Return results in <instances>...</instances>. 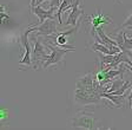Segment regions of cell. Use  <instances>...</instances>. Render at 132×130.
<instances>
[{
  "label": "cell",
  "instance_id": "obj_2",
  "mask_svg": "<svg viewBox=\"0 0 132 130\" xmlns=\"http://www.w3.org/2000/svg\"><path fill=\"white\" fill-rule=\"evenodd\" d=\"M100 100H102V96L97 91H87L79 88H76L74 90V101L79 105L99 104Z\"/></svg>",
  "mask_w": 132,
  "mask_h": 130
},
{
  "label": "cell",
  "instance_id": "obj_1",
  "mask_svg": "<svg viewBox=\"0 0 132 130\" xmlns=\"http://www.w3.org/2000/svg\"><path fill=\"white\" fill-rule=\"evenodd\" d=\"M31 40L34 43L33 49H32L33 69H37V67H39V66L43 67V64L45 63V60H46L47 57H48V55H47V49H48V47L43 44L38 39V37L34 36V34L31 37Z\"/></svg>",
  "mask_w": 132,
  "mask_h": 130
},
{
  "label": "cell",
  "instance_id": "obj_15",
  "mask_svg": "<svg viewBox=\"0 0 132 130\" xmlns=\"http://www.w3.org/2000/svg\"><path fill=\"white\" fill-rule=\"evenodd\" d=\"M36 6H37V0H31V12L36 9Z\"/></svg>",
  "mask_w": 132,
  "mask_h": 130
},
{
  "label": "cell",
  "instance_id": "obj_3",
  "mask_svg": "<svg viewBox=\"0 0 132 130\" xmlns=\"http://www.w3.org/2000/svg\"><path fill=\"white\" fill-rule=\"evenodd\" d=\"M47 47H48V50H51V53L48 55L47 59L45 60V63L43 64V67L44 69H47L50 65H57V64L61 63L63 62V58L64 56L66 55L67 52H71V49H61V47H58V46H54V45L50 44V43H45Z\"/></svg>",
  "mask_w": 132,
  "mask_h": 130
},
{
  "label": "cell",
  "instance_id": "obj_4",
  "mask_svg": "<svg viewBox=\"0 0 132 130\" xmlns=\"http://www.w3.org/2000/svg\"><path fill=\"white\" fill-rule=\"evenodd\" d=\"M96 119L93 117V112H82L77 113L71 122L72 128H82V129H94L96 128Z\"/></svg>",
  "mask_w": 132,
  "mask_h": 130
},
{
  "label": "cell",
  "instance_id": "obj_16",
  "mask_svg": "<svg viewBox=\"0 0 132 130\" xmlns=\"http://www.w3.org/2000/svg\"><path fill=\"white\" fill-rule=\"evenodd\" d=\"M127 98H129V101H130V102H131V101H132V86H131V92H130V95H129V96H127ZM131 109H132V106H131Z\"/></svg>",
  "mask_w": 132,
  "mask_h": 130
},
{
  "label": "cell",
  "instance_id": "obj_10",
  "mask_svg": "<svg viewBox=\"0 0 132 130\" xmlns=\"http://www.w3.org/2000/svg\"><path fill=\"white\" fill-rule=\"evenodd\" d=\"M92 50L93 51H98V52H102L104 55H117V53L120 52V47H117V49H110V47L105 46V45L100 44V43L96 42L92 45Z\"/></svg>",
  "mask_w": 132,
  "mask_h": 130
},
{
  "label": "cell",
  "instance_id": "obj_8",
  "mask_svg": "<svg viewBox=\"0 0 132 130\" xmlns=\"http://www.w3.org/2000/svg\"><path fill=\"white\" fill-rule=\"evenodd\" d=\"M93 84H94V75L90 72V73H86L85 76H82L81 78H79L77 80L76 88L87 90V91H96Z\"/></svg>",
  "mask_w": 132,
  "mask_h": 130
},
{
  "label": "cell",
  "instance_id": "obj_17",
  "mask_svg": "<svg viewBox=\"0 0 132 130\" xmlns=\"http://www.w3.org/2000/svg\"><path fill=\"white\" fill-rule=\"evenodd\" d=\"M43 1H45V0H37V6H38V5H40V4L43 3Z\"/></svg>",
  "mask_w": 132,
  "mask_h": 130
},
{
  "label": "cell",
  "instance_id": "obj_9",
  "mask_svg": "<svg viewBox=\"0 0 132 130\" xmlns=\"http://www.w3.org/2000/svg\"><path fill=\"white\" fill-rule=\"evenodd\" d=\"M102 98H106L109 100L116 108H125L126 105V95H113V94H109V92H102L100 94Z\"/></svg>",
  "mask_w": 132,
  "mask_h": 130
},
{
  "label": "cell",
  "instance_id": "obj_13",
  "mask_svg": "<svg viewBox=\"0 0 132 130\" xmlns=\"http://www.w3.org/2000/svg\"><path fill=\"white\" fill-rule=\"evenodd\" d=\"M0 16H1V22L3 25H5L7 21H10V16L7 13H5V6H1V11H0Z\"/></svg>",
  "mask_w": 132,
  "mask_h": 130
},
{
  "label": "cell",
  "instance_id": "obj_6",
  "mask_svg": "<svg viewBox=\"0 0 132 130\" xmlns=\"http://www.w3.org/2000/svg\"><path fill=\"white\" fill-rule=\"evenodd\" d=\"M87 18L90 19L91 25H92V34H96L97 27L103 26V25H105V24H111V22H112V20H111L110 18L107 17V16H104L100 11L97 12L96 16H88Z\"/></svg>",
  "mask_w": 132,
  "mask_h": 130
},
{
  "label": "cell",
  "instance_id": "obj_12",
  "mask_svg": "<svg viewBox=\"0 0 132 130\" xmlns=\"http://www.w3.org/2000/svg\"><path fill=\"white\" fill-rule=\"evenodd\" d=\"M119 47H120V50L123 51V52L127 53L132 58V38L126 37V34L124 33V42Z\"/></svg>",
  "mask_w": 132,
  "mask_h": 130
},
{
  "label": "cell",
  "instance_id": "obj_19",
  "mask_svg": "<svg viewBox=\"0 0 132 130\" xmlns=\"http://www.w3.org/2000/svg\"><path fill=\"white\" fill-rule=\"evenodd\" d=\"M119 1H123V0H119Z\"/></svg>",
  "mask_w": 132,
  "mask_h": 130
},
{
  "label": "cell",
  "instance_id": "obj_5",
  "mask_svg": "<svg viewBox=\"0 0 132 130\" xmlns=\"http://www.w3.org/2000/svg\"><path fill=\"white\" fill-rule=\"evenodd\" d=\"M36 28L37 30L33 32V34L37 37L51 36V34H55L60 31L58 28V25L55 24V19H48L41 24H38V25H36Z\"/></svg>",
  "mask_w": 132,
  "mask_h": 130
},
{
  "label": "cell",
  "instance_id": "obj_7",
  "mask_svg": "<svg viewBox=\"0 0 132 130\" xmlns=\"http://www.w3.org/2000/svg\"><path fill=\"white\" fill-rule=\"evenodd\" d=\"M55 11H58L57 7H50L48 10H45L43 9L40 5L36 6V9L32 11V13H34L38 17L39 21L38 24H41V22H44L46 19H54V17H53V13H54Z\"/></svg>",
  "mask_w": 132,
  "mask_h": 130
},
{
  "label": "cell",
  "instance_id": "obj_14",
  "mask_svg": "<svg viewBox=\"0 0 132 130\" xmlns=\"http://www.w3.org/2000/svg\"><path fill=\"white\" fill-rule=\"evenodd\" d=\"M132 25V14L131 16H129V17L125 19V21L123 22V25H121V27L123 28H127L129 26H131Z\"/></svg>",
  "mask_w": 132,
  "mask_h": 130
},
{
  "label": "cell",
  "instance_id": "obj_11",
  "mask_svg": "<svg viewBox=\"0 0 132 130\" xmlns=\"http://www.w3.org/2000/svg\"><path fill=\"white\" fill-rule=\"evenodd\" d=\"M73 7V0H61V4L59 6V9L57 11V17H58V22L59 25H63V20H61V14L66 12L67 10Z\"/></svg>",
  "mask_w": 132,
  "mask_h": 130
},
{
  "label": "cell",
  "instance_id": "obj_18",
  "mask_svg": "<svg viewBox=\"0 0 132 130\" xmlns=\"http://www.w3.org/2000/svg\"><path fill=\"white\" fill-rule=\"evenodd\" d=\"M127 30H131V31H132V25H131V26H129V27H127Z\"/></svg>",
  "mask_w": 132,
  "mask_h": 130
}]
</instances>
